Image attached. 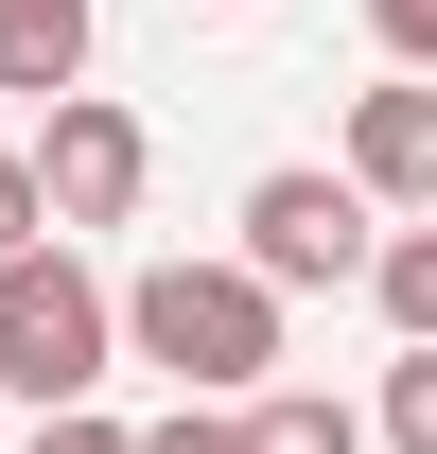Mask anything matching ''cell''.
Listing matches in <instances>:
<instances>
[{
    "instance_id": "7",
    "label": "cell",
    "mask_w": 437,
    "mask_h": 454,
    "mask_svg": "<svg viewBox=\"0 0 437 454\" xmlns=\"http://www.w3.org/2000/svg\"><path fill=\"white\" fill-rule=\"evenodd\" d=\"M245 437H263V454H368L385 419H350L332 385H263V402H245Z\"/></svg>"
},
{
    "instance_id": "13",
    "label": "cell",
    "mask_w": 437,
    "mask_h": 454,
    "mask_svg": "<svg viewBox=\"0 0 437 454\" xmlns=\"http://www.w3.org/2000/svg\"><path fill=\"white\" fill-rule=\"evenodd\" d=\"M368 35H385V70H437V0H368Z\"/></svg>"
},
{
    "instance_id": "8",
    "label": "cell",
    "mask_w": 437,
    "mask_h": 454,
    "mask_svg": "<svg viewBox=\"0 0 437 454\" xmlns=\"http://www.w3.org/2000/svg\"><path fill=\"white\" fill-rule=\"evenodd\" d=\"M368 297H385V333H437V227H385Z\"/></svg>"
},
{
    "instance_id": "12",
    "label": "cell",
    "mask_w": 437,
    "mask_h": 454,
    "mask_svg": "<svg viewBox=\"0 0 437 454\" xmlns=\"http://www.w3.org/2000/svg\"><path fill=\"white\" fill-rule=\"evenodd\" d=\"M18 454H140V437H123L106 402H53V419H36V437H18Z\"/></svg>"
},
{
    "instance_id": "2",
    "label": "cell",
    "mask_w": 437,
    "mask_h": 454,
    "mask_svg": "<svg viewBox=\"0 0 437 454\" xmlns=\"http://www.w3.org/2000/svg\"><path fill=\"white\" fill-rule=\"evenodd\" d=\"M123 367V280H88V245H18L0 262V402L18 419H53V402H106Z\"/></svg>"
},
{
    "instance_id": "5",
    "label": "cell",
    "mask_w": 437,
    "mask_h": 454,
    "mask_svg": "<svg viewBox=\"0 0 437 454\" xmlns=\"http://www.w3.org/2000/svg\"><path fill=\"white\" fill-rule=\"evenodd\" d=\"M350 175H368L385 210H437V88H350Z\"/></svg>"
},
{
    "instance_id": "4",
    "label": "cell",
    "mask_w": 437,
    "mask_h": 454,
    "mask_svg": "<svg viewBox=\"0 0 437 454\" xmlns=\"http://www.w3.org/2000/svg\"><path fill=\"white\" fill-rule=\"evenodd\" d=\"M36 192H53V227L88 245V227H140V192H158V140H140V106H106V88H53V122H36Z\"/></svg>"
},
{
    "instance_id": "11",
    "label": "cell",
    "mask_w": 437,
    "mask_h": 454,
    "mask_svg": "<svg viewBox=\"0 0 437 454\" xmlns=\"http://www.w3.org/2000/svg\"><path fill=\"white\" fill-rule=\"evenodd\" d=\"M18 245H53V192H36V140H0V262Z\"/></svg>"
},
{
    "instance_id": "1",
    "label": "cell",
    "mask_w": 437,
    "mask_h": 454,
    "mask_svg": "<svg viewBox=\"0 0 437 454\" xmlns=\"http://www.w3.org/2000/svg\"><path fill=\"white\" fill-rule=\"evenodd\" d=\"M123 349L175 367L193 402H263L280 385V280L227 245V262H140L123 280Z\"/></svg>"
},
{
    "instance_id": "3",
    "label": "cell",
    "mask_w": 437,
    "mask_h": 454,
    "mask_svg": "<svg viewBox=\"0 0 437 454\" xmlns=\"http://www.w3.org/2000/svg\"><path fill=\"white\" fill-rule=\"evenodd\" d=\"M245 262H263V280L280 297H332V280H368V262H385V192H368V175H350V158H280V175H245Z\"/></svg>"
},
{
    "instance_id": "6",
    "label": "cell",
    "mask_w": 437,
    "mask_h": 454,
    "mask_svg": "<svg viewBox=\"0 0 437 454\" xmlns=\"http://www.w3.org/2000/svg\"><path fill=\"white\" fill-rule=\"evenodd\" d=\"M0 88H88V0H0Z\"/></svg>"
},
{
    "instance_id": "10",
    "label": "cell",
    "mask_w": 437,
    "mask_h": 454,
    "mask_svg": "<svg viewBox=\"0 0 437 454\" xmlns=\"http://www.w3.org/2000/svg\"><path fill=\"white\" fill-rule=\"evenodd\" d=\"M140 454H263V437H245V402H175V419H140Z\"/></svg>"
},
{
    "instance_id": "9",
    "label": "cell",
    "mask_w": 437,
    "mask_h": 454,
    "mask_svg": "<svg viewBox=\"0 0 437 454\" xmlns=\"http://www.w3.org/2000/svg\"><path fill=\"white\" fill-rule=\"evenodd\" d=\"M385 454H437V333H402V367H385Z\"/></svg>"
}]
</instances>
